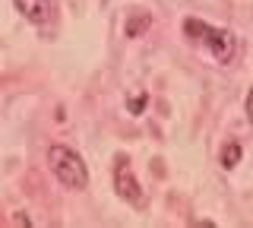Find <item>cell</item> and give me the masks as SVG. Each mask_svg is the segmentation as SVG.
<instances>
[{"instance_id": "obj_1", "label": "cell", "mask_w": 253, "mask_h": 228, "mask_svg": "<svg viewBox=\"0 0 253 228\" xmlns=\"http://www.w3.org/2000/svg\"><path fill=\"white\" fill-rule=\"evenodd\" d=\"M47 165H51L54 178L70 190H85L89 187V168H85L83 155L73 152L70 146H51L47 149Z\"/></svg>"}, {"instance_id": "obj_2", "label": "cell", "mask_w": 253, "mask_h": 228, "mask_svg": "<svg viewBox=\"0 0 253 228\" xmlns=\"http://www.w3.org/2000/svg\"><path fill=\"white\" fill-rule=\"evenodd\" d=\"M184 32L190 38H200V42L209 45V51L215 54L218 64H228V60L234 57V35L228 32V29H215V26H209V22H200V19H187Z\"/></svg>"}, {"instance_id": "obj_3", "label": "cell", "mask_w": 253, "mask_h": 228, "mask_svg": "<svg viewBox=\"0 0 253 228\" xmlns=\"http://www.w3.org/2000/svg\"><path fill=\"white\" fill-rule=\"evenodd\" d=\"M114 190H117L121 200L130 203V206H136V209L146 206V190L139 187L136 175H133V165H130V159H124V155L114 159Z\"/></svg>"}, {"instance_id": "obj_4", "label": "cell", "mask_w": 253, "mask_h": 228, "mask_svg": "<svg viewBox=\"0 0 253 228\" xmlns=\"http://www.w3.org/2000/svg\"><path fill=\"white\" fill-rule=\"evenodd\" d=\"M16 10L26 16L32 26H44L51 22V0H13Z\"/></svg>"}, {"instance_id": "obj_5", "label": "cell", "mask_w": 253, "mask_h": 228, "mask_svg": "<svg viewBox=\"0 0 253 228\" xmlns=\"http://www.w3.org/2000/svg\"><path fill=\"white\" fill-rule=\"evenodd\" d=\"M149 26H152V16H146V13H136V16L126 19V35H130V38H139Z\"/></svg>"}, {"instance_id": "obj_6", "label": "cell", "mask_w": 253, "mask_h": 228, "mask_svg": "<svg viewBox=\"0 0 253 228\" xmlns=\"http://www.w3.org/2000/svg\"><path fill=\"white\" fill-rule=\"evenodd\" d=\"M241 152H244V149H241V143H234V139H231V143H228L225 149H221V168H228V171H231L234 165L241 162Z\"/></svg>"}, {"instance_id": "obj_7", "label": "cell", "mask_w": 253, "mask_h": 228, "mask_svg": "<svg viewBox=\"0 0 253 228\" xmlns=\"http://www.w3.org/2000/svg\"><path fill=\"white\" fill-rule=\"evenodd\" d=\"M142 108H146V95H136V98L130 101V111L133 114H142Z\"/></svg>"}, {"instance_id": "obj_8", "label": "cell", "mask_w": 253, "mask_h": 228, "mask_svg": "<svg viewBox=\"0 0 253 228\" xmlns=\"http://www.w3.org/2000/svg\"><path fill=\"white\" fill-rule=\"evenodd\" d=\"M244 111H247V121L253 124V89L247 92V105H244Z\"/></svg>"}]
</instances>
